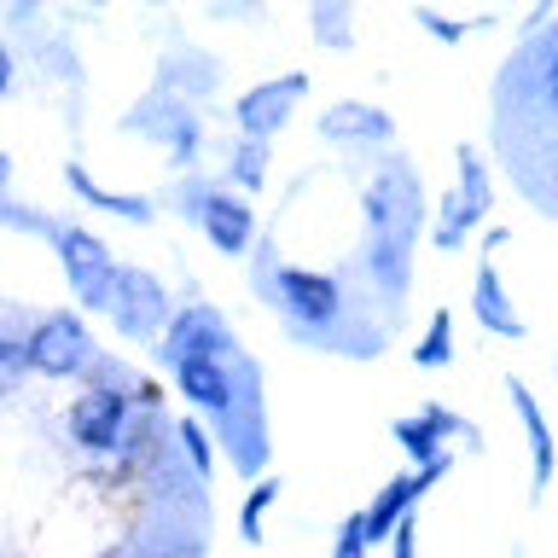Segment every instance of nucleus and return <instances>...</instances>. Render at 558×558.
<instances>
[{
  "label": "nucleus",
  "mask_w": 558,
  "mask_h": 558,
  "mask_svg": "<svg viewBox=\"0 0 558 558\" xmlns=\"http://www.w3.org/2000/svg\"><path fill=\"white\" fill-rule=\"evenodd\" d=\"M29 378V349H24V331H7L0 326V401L24 390Z\"/></svg>",
  "instance_id": "obj_21"
},
{
  "label": "nucleus",
  "mask_w": 558,
  "mask_h": 558,
  "mask_svg": "<svg viewBox=\"0 0 558 558\" xmlns=\"http://www.w3.org/2000/svg\"><path fill=\"white\" fill-rule=\"evenodd\" d=\"M227 174H233L239 198H244V192H256L262 174H268V146H262V140H233V151H227Z\"/></svg>",
  "instance_id": "obj_19"
},
{
  "label": "nucleus",
  "mask_w": 558,
  "mask_h": 558,
  "mask_svg": "<svg viewBox=\"0 0 558 558\" xmlns=\"http://www.w3.org/2000/svg\"><path fill=\"white\" fill-rule=\"evenodd\" d=\"M320 140H331V146H390L396 122L366 99H338L320 117Z\"/></svg>",
  "instance_id": "obj_11"
},
{
  "label": "nucleus",
  "mask_w": 558,
  "mask_h": 558,
  "mask_svg": "<svg viewBox=\"0 0 558 558\" xmlns=\"http://www.w3.org/2000/svg\"><path fill=\"white\" fill-rule=\"evenodd\" d=\"M279 495H286V477H256L251 495H244L239 506V541L244 547H262V535H268V512L279 506Z\"/></svg>",
  "instance_id": "obj_17"
},
{
  "label": "nucleus",
  "mask_w": 558,
  "mask_h": 558,
  "mask_svg": "<svg viewBox=\"0 0 558 558\" xmlns=\"http://www.w3.org/2000/svg\"><path fill=\"white\" fill-rule=\"evenodd\" d=\"M7 192H12V151L0 146V198H7Z\"/></svg>",
  "instance_id": "obj_29"
},
{
  "label": "nucleus",
  "mask_w": 558,
  "mask_h": 558,
  "mask_svg": "<svg viewBox=\"0 0 558 558\" xmlns=\"http://www.w3.org/2000/svg\"><path fill=\"white\" fill-rule=\"evenodd\" d=\"M64 181H70V192H76L82 204L105 209V216H122V221H151L157 216V204L146 198V192H111V186H99L82 163H64Z\"/></svg>",
  "instance_id": "obj_14"
},
{
  "label": "nucleus",
  "mask_w": 558,
  "mask_h": 558,
  "mask_svg": "<svg viewBox=\"0 0 558 558\" xmlns=\"http://www.w3.org/2000/svg\"><path fill=\"white\" fill-rule=\"evenodd\" d=\"M477 221H483L477 209H471L460 192H448V198H442V221H436V239H430V244H436V251H460L465 233H471Z\"/></svg>",
  "instance_id": "obj_20"
},
{
  "label": "nucleus",
  "mask_w": 558,
  "mask_h": 558,
  "mask_svg": "<svg viewBox=\"0 0 558 558\" xmlns=\"http://www.w3.org/2000/svg\"><path fill=\"white\" fill-rule=\"evenodd\" d=\"M308 17H314V29H320V41L331 35V47H349V35H343L349 29V12L343 7H314Z\"/></svg>",
  "instance_id": "obj_25"
},
{
  "label": "nucleus",
  "mask_w": 558,
  "mask_h": 558,
  "mask_svg": "<svg viewBox=\"0 0 558 558\" xmlns=\"http://www.w3.org/2000/svg\"><path fill=\"white\" fill-rule=\"evenodd\" d=\"M169 442H174V453H181V471H186L198 488L216 477V442H209L204 418H174V425H169Z\"/></svg>",
  "instance_id": "obj_16"
},
{
  "label": "nucleus",
  "mask_w": 558,
  "mask_h": 558,
  "mask_svg": "<svg viewBox=\"0 0 558 558\" xmlns=\"http://www.w3.org/2000/svg\"><path fill=\"white\" fill-rule=\"evenodd\" d=\"M331 558H373V547H366V530H361V512L343 518L338 541H331Z\"/></svg>",
  "instance_id": "obj_24"
},
{
  "label": "nucleus",
  "mask_w": 558,
  "mask_h": 558,
  "mask_svg": "<svg viewBox=\"0 0 558 558\" xmlns=\"http://www.w3.org/2000/svg\"><path fill=\"white\" fill-rule=\"evenodd\" d=\"M0 227H12V233H35V239H52V227H59V216H41V209L17 204L12 192L0 198Z\"/></svg>",
  "instance_id": "obj_23"
},
{
  "label": "nucleus",
  "mask_w": 558,
  "mask_h": 558,
  "mask_svg": "<svg viewBox=\"0 0 558 558\" xmlns=\"http://www.w3.org/2000/svg\"><path fill=\"white\" fill-rule=\"evenodd\" d=\"M12 70H17V59H12V41L0 35V99L12 94Z\"/></svg>",
  "instance_id": "obj_28"
},
{
  "label": "nucleus",
  "mask_w": 558,
  "mask_h": 558,
  "mask_svg": "<svg viewBox=\"0 0 558 558\" xmlns=\"http://www.w3.org/2000/svg\"><path fill=\"white\" fill-rule=\"evenodd\" d=\"M518 82H530V94H523V99H530L535 117L558 134V29L547 35V41L530 47V59H523Z\"/></svg>",
  "instance_id": "obj_13"
},
{
  "label": "nucleus",
  "mask_w": 558,
  "mask_h": 558,
  "mask_svg": "<svg viewBox=\"0 0 558 558\" xmlns=\"http://www.w3.org/2000/svg\"><path fill=\"white\" fill-rule=\"evenodd\" d=\"M506 396H512V408L523 418V436H530V488L535 495H547V483H553V465H558V453H553V430H547V413H541V401L530 396V384L523 378H506Z\"/></svg>",
  "instance_id": "obj_12"
},
{
  "label": "nucleus",
  "mask_w": 558,
  "mask_h": 558,
  "mask_svg": "<svg viewBox=\"0 0 558 558\" xmlns=\"http://www.w3.org/2000/svg\"><path fill=\"white\" fill-rule=\"evenodd\" d=\"M303 94H308V76H303V70H286V76L256 82L251 94H239V99H233V122H239V134H244V140H262V146H268V140H274V134L296 117Z\"/></svg>",
  "instance_id": "obj_7"
},
{
  "label": "nucleus",
  "mask_w": 558,
  "mask_h": 558,
  "mask_svg": "<svg viewBox=\"0 0 558 558\" xmlns=\"http://www.w3.org/2000/svg\"><path fill=\"white\" fill-rule=\"evenodd\" d=\"M99 558H117V553H99Z\"/></svg>",
  "instance_id": "obj_31"
},
{
  "label": "nucleus",
  "mask_w": 558,
  "mask_h": 558,
  "mask_svg": "<svg viewBox=\"0 0 558 558\" xmlns=\"http://www.w3.org/2000/svg\"><path fill=\"white\" fill-rule=\"evenodd\" d=\"M460 430H465V418H453V408H442V401H430V408H418L413 418H396V425H390L396 448L408 453L418 471L453 460V453H448V436H460ZM465 436H477V430H465Z\"/></svg>",
  "instance_id": "obj_10"
},
{
  "label": "nucleus",
  "mask_w": 558,
  "mask_h": 558,
  "mask_svg": "<svg viewBox=\"0 0 558 558\" xmlns=\"http://www.w3.org/2000/svg\"><path fill=\"white\" fill-rule=\"evenodd\" d=\"M471 314H477L495 338H523V314L512 308V296H506L495 262H483V268H477V286H471Z\"/></svg>",
  "instance_id": "obj_15"
},
{
  "label": "nucleus",
  "mask_w": 558,
  "mask_h": 558,
  "mask_svg": "<svg viewBox=\"0 0 558 558\" xmlns=\"http://www.w3.org/2000/svg\"><path fill=\"white\" fill-rule=\"evenodd\" d=\"M29 349V378H87L99 366V343L76 308H47L24 331Z\"/></svg>",
  "instance_id": "obj_3"
},
{
  "label": "nucleus",
  "mask_w": 558,
  "mask_h": 558,
  "mask_svg": "<svg viewBox=\"0 0 558 558\" xmlns=\"http://www.w3.org/2000/svg\"><path fill=\"white\" fill-rule=\"evenodd\" d=\"M233 326L221 320V308L209 303H186L169 314L163 338H157V355H163V366H174L181 355H221V349H233Z\"/></svg>",
  "instance_id": "obj_8"
},
{
  "label": "nucleus",
  "mask_w": 558,
  "mask_h": 558,
  "mask_svg": "<svg viewBox=\"0 0 558 558\" xmlns=\"http://www.w3.org/2000/svg\"><path fill=\"white\" fill-rule=\"evenodd\" d=\"M453 163H460V186H453V192H460V198H465L471 209H477V216H488V198H495V192H488V169H483V157L471 151V146H460V151H453Z\"/></svg>",
  "instance_id": "obj_22"
},
{
  "label": "nucleus",
  "mask_w": 558,
  "mask_h": 558,
  "mask_svg": "<svg viewBox=\"0 0 558 558\" xmlns=\"http://www.w3.org/2000/svg\"><path fill=\"white\" fill-rule=\"evenodd\" d=\"M448 465H453V460H442V465H425V471H408V477H390V483H384L378 495H373V506L361 512L366 547H378V541H390V535H396V523L418 512V500H425V488L448 477Z\"/></svg>",
  "instance_id": "obj_9"
},
{
  "label": "nucleus",
  "mask_w": 558,
  "mask_h": 558,
  "mask_svg": "<svg viewBox=\"0 0 558 558\" xmlns=\"http://www.w3.org/2000/svg\"><path fill=\"white\" fill-rule=\"evenodd\" d=\"M52 251H59V262H64V279H70L76 308H94V314L111 308V291H117L111 244H105L99 233H87V227H76V221H59L52 227Z\"/></svg>",
  "instance_id": "obj_5"
},
{
  "label": "nucleus",
  "mask_w": 558,
  "mask_h": 558,
  "mask_svg": "<svg viewBox=\"0 0 558 558\" xmlns=\"http://www.w3.org/2000/svg\"><path fill=\"white\" fill-rule=\"evenodd\" d=\"M500 244H506V227H488V239H483V256H495Z\"/></svg>",
  "instance_id": "obj_30"
},
{
  "label": "nucleus",
  "mask_w": 558,
  "mask_h": 558,
  "mask_svg": "<svg viewBox=\"0 0 558 558\" xmlns=\"http://www.w3.org/2000/svg\"><path fill=\"white\" fill-rule=\"evenodd\" d=\"M453 361V308H436L425 338L413 343V366H425V373H436V366Z\"/></svg>",
  "instance_id": "obj_18"
},
{
  "label": "nucleus",
  "mask_w": 558,
  "mask_h": 558,
  "mask_svg": "<svg viewBox=\"0 0 558 558\" xmlns=\"http://www.w3.org/2000/svg\"><path fill=\"white\" fill-rule=\"evenodd\" d=\"M418 221H425V192H418V174L390 157L373 186H366V274L378 279L384 291L408 286V256L418 239Z\"/></svg>",
  "instance_id": "obj_1"
},
{
  "label": "nucleus",
  "mask_w": 558,
  "mask_h": 558,
  "mask_svg": "<svg viewBox=\"0 0 558 558\" xmlns=\"http://www.w3.org/2000/svg\"><path fill=\"white\" fill-rule=\"evenodd\" d=\"M262 291L274 296L279 308H286V320L296 326V338H338L343 331V279L338 274H320V268H291V262H279V268L262 274Z\"/></svg>",
  "instance_id": "obj_2"
},
{
  "label": "nucleus",
  "mask_w": 558,
  "mask_h": 558,
  "mask_svg": "<svg viewBox=\"0 0 558 558\" xmlns=\"http://www.w3.org/2000/svg\"><path fill=\"white\" fill-rule=\"evenodd\" d=\"M174 204H181V216H192L204 227L209 251L221 256H251L256 251V209L251 198H239L233 186H209V181H186L181 192H174Z\"/></svg>",
  "instance_id": "obj_4"
},
{
  "label": "nucleus",
  "mask_w": 558,
  "mask_h": 558,
  "mask_svg": "<svg viewBox=\"0 0 558 558\" xmlns=\"http://www.w3.org/2000/svg\"><path fill=\"white\" fill-rule=\"evenodd\" d=\"M418 24H425L430 35H442V41H465V29H477V24H453V17L430 12V7H418Z\"/></svg>",
  "instance_id": "obj_26"
},
{
  "label": "nucleus",
  "mask_w": 558,
  "mask_h": 558,
  "mask_svg": "<svg viewBox=\"0 0 558 558\" xmlns=\"http://www.w3.org/2000/svg\"><path fill=\"white\" fill-rule=\"evenodd\" d=\"M111 326L122 331L129 343H157L163 338V326H169V291H163V279L146 274V268H117V291H111Z\"/></svg>",
  "instance_id": "obj_6"
},
{
  "label": "nucleus",
  "mask_w": 558,
  "mask_h": 558,
  "mask_svg": "<svg viewBox=\"0 0 558 558\" xmlns=\"http://www.w3.org/2000/svg\"><path fill=\"white\" fill-rule=\"evenodd\" d=\"M413 541H418V512L396 523V535H390V553H396V558H418V547H413Z\"/></svg>",
  "instance_id": "obj_27"
}]
</instances>
